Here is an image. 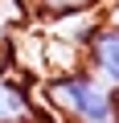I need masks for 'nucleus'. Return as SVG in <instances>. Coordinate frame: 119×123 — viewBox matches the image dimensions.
I'll return each mask as SVG.
<instances>
[{
    "mask_svg": "<svg viewBox=\"0 0 119 123\" xmlns=\"http://www.w3.org/2000/svg\"><path fill=\"white\" fill-rule=\"evenodd\" d=\"M45 107L57 123H119L115 119V103H111V86L99 82L86 66L70 70V74H49L41 82Z\"/></svg>",
    "mask_w": 119,
    "mask_h": 123,
    "instance_id": "nucleus-1",
    "label": "nucleus"
},
{
    "mask_svg": "<svg viewBox=\"0 0 119 123\" xmlns=\"http://www.w3.org/2000/svg\"><path fill=\"white\" fill-rule=\"evenodd\" d=\"M86 70L111 90H119V21L103 17L86 37Z\"/></svg>",
    "mask_w": 119,
    "mask_h": 123,
    "instance_id": "nucleus-2",
    "label": "nucleus"
},
{
    "mask_svg": "<svg viewBox=\"0 0 119 123\" xmlns=\"http://www.w3.org/2000/svg\"><path fill=\"white\" fill-rule=\"evenodd\" d=\"M8 66H13V53L8 45H0V78H8Z\"/></svg>",
    "mask_w": 119,
    "mask_h": 123,
    "instance_id": "nucleus-3",
    "label": "nucleus"
},
{
    "mask_svg": "<svg viewBox=\"0 0 119 123\" xmlns=\"http://www.w3.org/2000/svg\"><path fill=\"white\" fill-rule=\"evenodd\" d=\"M111 103H115V119H119V90H111Z\"/></svg>",
    "mask_w": 119,
    "mask_h": 123,
    "instance_id": "nucleus-4",
    "label": "nucleus"
}]
</instances>
